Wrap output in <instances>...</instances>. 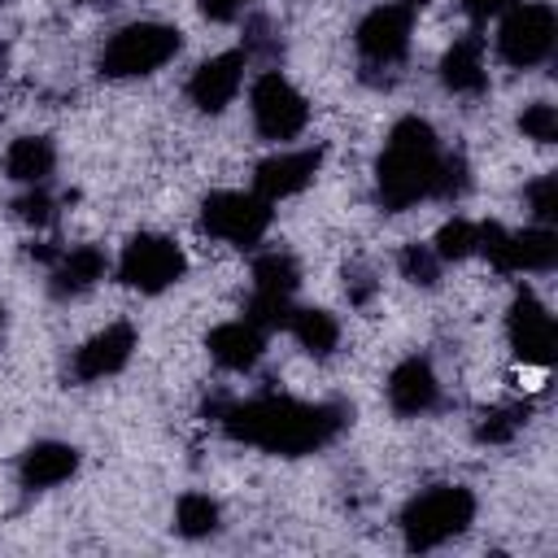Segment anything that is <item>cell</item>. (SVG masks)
Masks as SVG:
<instances>
[{"label":"cell","instance_id":"f1b7e54d","mask_svg":"<svg viewBox=\"0 0 558 558\" xmlns=\"http://www.w3.org/2000/svg\"><path fill=\"white\" fill-rule=\"evenodd\" d=\"M17 218L22 222H35V227H44V222H52V196L48 192H26L22 201H17Z\"/></svg>","mask_w":558,"mask_h":558},{"label":"cell","instance_id":"277c9868","mask_svg":"<svg viewBox=\"0 0 558 558\" xmlns=\"http://www.w3.org/2000/svg\"><path fill=\"white\" fill-rule=\"evenodd\" d=\"M179 52V31L166 22H131L122 26L105 52H100V74L109 78H140L161 70L170 57Z\"/></svg>","mask_w":558,"mask_h":558},{"label":"cell","instance_id":"6da1fadb","mask_svg":"<svg viewBox=\"0 0 558 558\" xmlns=\"http://www.w3.org/2000/svg\"><path fill=\"white\" fill-rule=\"evenodd\" d=\"M344 423H349L344 405H310L292 397H253V401H235L222 414L227 436L270 453H310L336 440Z\"/></svg>","mask_w":558,"mask_h":558},{"label":"cell","instance_id":"484cf974","mask_svg":"<svg viewBox=\"0 0 558 558\" xmlns=\"http://www.w3.org/2000/svg\"><path fill=\"white\" fill-rule=\"evenodd\" d=\"M401 270H405L410 283L432 288V283L440 279V257L432 253V244H405V248H401Z\"/></svg>","mask_w":558,"mask_h":558},{"label":"cell","instance_id":"d6986e66","mask_svg":"<svg viewBox=\"0 0 558 558\" xmlns=\"http://www.w3.org/2000/svg\"><path fill=\"white\" fill-rule=\"evenodd\" d=\"M105 270H109L105 253L96 244H78V248H70V253L57 257V266H52V292L57 296H78V292L96 288L105 279Z\"/></svg>","mask_w":558,"mask_h":558},{"label":"cell","instance_id":"4316f807","mask_svg":"<svg viewBox=\"0 0 558 558\" xmlns=\"http://www.w3.org/2000/svg\"><path fill=\"white\" fill-rule=\"evenodd\" d=\"M519 131H523L527 140H536V144H554V140H558V109L545 105V100L527 105V109L519 113Z\"/></svg>","mask_w":558,"mask_h":558},{"label":"cell","instance_id":"d4e9b609","mask_svg":"<svg viewBox=\"0 0 558 558\" xmlns=\"http://www.w3.org/2000/svg\"><path fill=\"white\" fill-rule=\"evenodd\" d=\"M523 410H488L480 423H475V440L480 445H506V440H514V432L523 427Z\"/></svg>","mask_w":558,"mask_h":558},{"label":"cell","instance_id":"4dcf8cb0","mask_svg":"<svg viewBox=\"0 0 558 558\" xmlns=\"http://www.w3.org/2000/svg\"><path fill=\"white\" fill-rule=\"evenodd\" d=\"M506 4H510V0H462V9H466L475 22H488V17H497Z\"/></svg>","mask_w":558,"mask_h":558},{"label":"cell","instance_id":"7a4b0ae2","mask_svg":"<svg viewBox=\"0 0 558 558\" xmlns=\"http://www.w3.org/2000/svg\"><path fill=\"white\" fill-rule=\"evenodd\" d=\"M440 144L436 131L423 118H401L388 131L384 157H379V201L388 209H405L423 196H436V174H440Z\"/></svg>","mask_w":558,"mask_h":558},{"label":"cell","instance_id":"2e32d148","mask_svg":"<svg viewBox=\"0 0 558 558\" xmlns=\"http://www.w3.org/2000/svg\"><path fill=\"white\" fill-rule=\"evenodd\" d=\"M440 83L449 92H462V96L484 92L488 70H484V39L480 35H462L449 44V52L440 57Z\"/></svg>","mask_w":558,"mask_h":558},{"label":"cell","instance_id":"7402d4cb","mask_svg":"<svg viewBox=\"0 0 558 558\" xmlns=\"http://www.w3.org/2000/svg\"><path fill=\"white\" fill-rule=\"evenodd\" d=\"M301 283V270L288 253H262L253 262V292L262 296H292Z\"/></svg>","mask_w":558,"mask_h":558},{"label":"cell","instance_id":"8992f818","mask_svg":"<svg viewBox=\"0 0 558 558\" xmlns=\"http://www.w3.org/2000/svg\"><path fill=\"white\" fill-rule=\"evenodd\" d=\"M183 270H187V257H183V248L174 244V240H166V235H131L126 240V248H122V257H118V279L126 283V288H135V292H166L170 283H179L183 279Z\"/></svg>","mask_w":558,"mask_h":558},{"label":"cell","instance_id":"4fadbf2b","mask_svg":"<svg viewBox=\"0 0 558 558\" xmlns=\"http://www.w3.org/2000/svg\"><path fill=\"white\" fill-rule=\"evenodd\" d=\"M323 166V148H296V153H275L257 166L253 174V187L262 201H283V196H296L301 187H310V179L318 174Z\"/></svg>","mask_w":558,"mask_h":558},{"label":"cell","instance_id":"9a60e30c","mask_svg":"<svg viewBox=\"0 0 558 558\" xmlns=\"http://www.w3.org/2000/svg\"><path fill=\"white\" fill-rule=\"evenodd\" d=\"M440 397V384H436V371L423 362V357H405L392 366L388 375V405L397 414H423L432 410Z\"/></svg>","mask_w":558,"mask_h":558},{"label":"cell","instance_id":"44dd1931","mask_svg":"<svg viewBox=\"0 0 558 558\" xmlns=\"http://www.w3.org/2000/svg\"><path fill=\"white\" fill-rule=\"evenodd\" d=\"M288 331L296 336V344L314 357H327L340 340V323L327 314V310H292L288 314Z\"/></svg>","mask_w":558,"mask_h":558},{"label":"cell","instance_id":"e0dca14e","mask_svg":"<svg viewBox=\"0 0 558 558\" xmlns=\"http://www.w3.org/2000/svg\"><path fill=\"white\" fill-rule=\"evenodd\" d=\"M22 484L26 488H52L61 480H70L78 471V449L74 445H61V440H39L22 453Z\"/></svg>","mask_w":558,"mask_h":558},{"label":"cell","instance_id":"5bb4252c","mask_svg":"<svg viewBox=\"0 0 558 558\" xmlns=\"http://www.w3.org/2000/svg\"><path fill=\"white\" fill-rule=\"evenodd\" d=\"M135 349V327L131 323H109L105 331H96L78 353H74V375L78 379H105L118 375L131 362Z\"/></svg>","mask_w":558,"mask_h":558},{"label":"cell","instance_id":"8fae6325","mask_svg":"<svg viewBox=\"0 0 558 558\" xmlns=\"http://www.w3.org/2000/svg\"><path fill=\"white\" fill-rule=\"evenodd\" d=\"M410 31H414V13L405 4H379L357 22V48L366 61L392 65L405 57L410 48Z\"/></svg>","mask_w":558,"mask_h":558},{"label":"cell","instance_id":"603a6c76","mask_svg":"<svg viewBox=\"0 0 558 558\" xmlns=\"http://www.w3.org/2000/svg\"><path fill=\"white\" fill-rule=\"evenodd\" d=\"M174 527L183 536H209L218 527V501H209L205 493H183L179 506H174Z\"/></svg>","mask_w":558,"mask_h":558},{"label":"cell","instance_id":"7c38bea8","mask_svg":"<svg viewBox=\"0 0 558 558\" xmlns=\"http://www.w3.org/2000/svg\"><path fill=\"white\" fill-rule=\"evenodd\" d=\"M240 83H244V52H218V57H209V61H201L192 70L187 96H192V105L201 113H218V109H227L235 100Z\"/></svg>","mask_w":558,"mask_h":558},{"label":"cell","instance_id":"52a82bcc","mask_svg":"<svg viewBox=\"0 0 558 558\" xmlns=\"http://www.w3.org/2000/svg\"><path fill=\"white\" fill-rule=\"evenodd\" d=\"M475 253H484L497 270H549L558 262V235L549 227L506 231L497 222H480Z\"/></svg>","mask_w":558,"mask_h":558},{"label":"cell","instance_id":"83f0119b","mask_svg":"<svg viewBox=\"0 0 558 558\" xmlns=\"http://www.w3.org/2000/svg\"><path fill=\"white\" fill-rule=\"evenodd\" d=\"M523 196H527L536 222H554V218H558V179H554V174H541L536 183H527Z\"/></svg>","mask_w":558,"mask_h":558},{"label":"cell","instance_id":"5b68a950","mask_svg":"<svg viewBox=\"0 0 558 558\" xmlns=\"http://www.w3.org/2000/svg\"><path fill=\"white\" fill-rule=\"evenodd\" d=\"M554 35H558V17L549 4L532 0V4H506L501 9V26H497V52L506 65H541L554 52Z\"/></svg>","mask_w":558,"mask_h":558},{"label":"cell","instance_id":"ac0fdd59","mask_svg":"<svg viewBox=\"0 0 558 558\" xmlns=\"http://www.w3.org/2000/svg\"><path fill=\"white\" fill-rule=\"evenodd\" d=\"M209 357L227 371H248L257 357H262V327H253L248 318L240 323H218L209 331Z\"/></svg>","mask_w":558,"mask_h":558},{"label":"cell","instance_id":"30bf717a","mask_svg":"<svg viewBox=\"0 0 558 558\" xmlns=\"http://www.w3.org/2000/svg\"><path fill=\"white\" fill-rule=\"evenodd\" d=\"M506 331H510V344L523 357V366H549L554 362V314L532 292H519L510 301Z\"/></svg>","mask_w":558,"mask_h":558},{"label":"cell","instance_id":"cb8c5ba5","mask_svg":"<svg viewBox=\"0 0 558 558\" xmlns=\"http://www.w3.org/2000/svg\"><path fill=\"white\" fill-rule=\"evenodd\" d=\"M475 240H480V222H471V218H449V222L436 231L432 253H436L440 262H462V257L475 253Z\"/></svg>","mask_w":558,"mask_h":558},{"label":"cell","instance_id":"1f68e13d","mask_svg":"<svg viewBox=\"0 0 558 558\" xmlns=\"http://www.w3.org/2000/svg\"><path fill=\"white\" fill-rule=\"evenodd\" d=\"M401 4H405V9H410V13H414V9H423V4H427V0H401Z\"/></svg>","mask_w":558,"mask_h":558},{"label":"cell","instance_id":"9c48e42d","mask_svg":"<svg viewBox=\"0 0 558 558\" xmlns=\"http://www.w3.org/2000/svg\"><path fill=\"white\" fill-rule=\"evenodd\" d=\"M201 222L209 235L227 240V244H257L270 227V201H262L257 192H214L201 205Z\"/></svg>","mask_w":558,"mask_h":558},{"label":"cell","instance_id":"ba28073f","mask_svg":"<svg viewBox=\"0 0 558 558\" xmlns=\"http://www.w3.org/2000/svg\"><path fill=\"white\" fill-rule=\"evenodd\" d=\"M248 109H253V122L266 140H296L310 122V105L305 96L279 74V70H266L257 74L253 92H248Z\"/></svg>","mask_w":558,"mask_h":558},{"label":"cell","instance_id":"3957f363","mask_svg":"<svg viewBox=\"0 0 558 558\" xmlns=\"http://www.w3.org/2000/svg\"><path fill=\"white\" fill-rule=\"evenodd\" d=\"M471 519H475V497L462 484H436L401 510V532H405V545L423 554L466 532Z\"/></svg>","mask_w":558,"mask_h":558},{"label":"cell","instance_id":"ffe728a7","mask_svg":"<svg viewBox=\"0 0 558 558\" xmlns=\"http://www.w3.org/2000/svg\"><path fill=\"white\" fill-rule=\"evenodd\" d=\"M52 161H57V153H52V144L44 135H22L4 153V174L13 183H31L35 187V183H44L52 174Z\"/></svg>","mask_w":558,"mask_h":558},{"label":"cell","instance_id":"f546056e","mask_svg":"<svg viewBox=\"0 0 558 558\" xmlns=\"http://www.w3.org/2000/svg\"><path fill=\"white\" fill-rule=\"evenodd\" d=\"M248 9V0H201V13L209 22H235Z\"/></svg>","mask_w":558,"mask_h":558}]
</instances>
